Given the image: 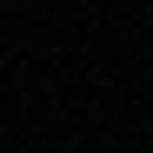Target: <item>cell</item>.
Returning <instances> with one entry per match:
<instances>
[]
</instances>
